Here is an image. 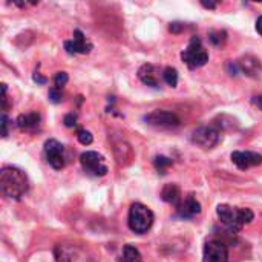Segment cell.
Here are the masks:
<instances>
[{"instance_id": "cell-1", "label": "cell", "mask_w": 262, "mask_h": 262, "mask_svg": "<svg viewBox=\"0 0 262 262\" xmlns=\"http://www.w3.org/2000/svg\"><path fill=\"white\" fill-rule=\"evenodd\" d=\"M0 189L2 193L11 200H20L29 189L26 175L12 166H6L0 172Z\"/></svg>"}, {"instance_id": "cell-2", "label": "cell", "mask_w": 262, "mask_h": 262, "mask_svg": "<svg viewBox=\"0 0 262 262\" xmlns=\"http://www.w3.org/2000/svg\"><path fill=\"white\" fill-rule=\"evenodd\" d=\"M216 215H218L220 221L232 232L241 230L244 226L250 224L255 218V213L250 209L232 207L227 204H220L216 209Z\"/></svg>"}, {"instance_id": "cell-3", "label": "cell", "mask_w": 262, "mask_h": 262, "mask_svg": "<svg viewBox=\"0 0 262 262\" xmlns=\"http://www.w3.org/2000/svg\"><path fill=\"white\" fill-rule=\"evenodd\" d=\"M127 224H129V229L134 233H138V235L147 233L150 230L152 224H154V213L144 204L135 203L129 209Z\"/></svg>"}, {"instance_id": "cell-4", "label": "cell", "mask_w": 262, "mask_h": 262, "mask_svg": "<svg viewBox=\"0 0 262 262\" xmlns=\"http://www.w3.org/2000/svg\"><path fill=\"white\" fill-rule=\"evenodd\" d=\"M181 58L190 69L204 66L209 61V54L204 49L201 38L192 37V40L189 41V46L181 52Z\"/></svg>"}, {"instance_id": "cell-5", "label": "cell", "mask_w": 262, "mask_h": 262, "mask_svg": "<svg viewBox=\"0 0 262 262\" xmlns=\"http://www.w3.org/2000/svg\"><path fill=\"white\" fill-rule=\"evenodd\" d=\"M80 163L83 170L91 177H104L107 173V166L104 164V157L98 152L88 150L80 155Z\"/></svg>"}, {"instance_id": "cell-6", "label": "cell", "mask_w": 262, "mask_h": 262, "mask_svg": "<svg viewBox=\"0 0 262 262\" xmlns=\"http://www.w3.org/2000/svg\"><path fill=\"white\" fill-rule=\"evenodd\" d=\"M144 121L154 127L160 129H173L180 126V118L167 111H154L144 117Z\"/></svg>"}, {"instance_id": "cell-7", "label": "cell", "mask_w": 262, "mask_h": 262, "mask_svg": "<svg viewBox=\"0 0 262 262\" xmlns=\"http://www.w3.org/2000/svg\"><path fill=\"white\" fill-rule=\"evenodd\" d=\"M45 155L51 167L55 170H61L66 164V157H64V147L61 143L57 140H48L45 143Z\"/></svg>"}, {"instance_id": "cell-8", "label": "cell", "mask_w": 262, "mask_h": 262, "mask_svg": "<svg viewBox=\"0 0 262 262\" xmlns=\"http://www.w3.org/2000/svg\"><path fill=\"white\" fill-rule=\"evenodd\" d=\"M192 141L203 149H212L220 141V132L212 126H201L193 132Z\"/></svg>"}, {"instance_id": "cell-9", "label": "cell", "mask_w": 262, "mask_h": 262, "mask_svg": "<svg viewBox=\"0 0 262 262\" xmlns=\"http://www.w3.org/2000/svg\"><path fill=\"white\" fill-rule=\"evenodd\" d=\"M203 262H229V250L223 241H209L204 246Z\"/></svg>"}, {"instance_id": "cell-10", "label": "cell", "mask_w": 262, "mask_h": 262, "mask_svg": "<svg viewBox=\"0 0 262 262\" xmlns=\"http://www.w3.org/2000/svg\"><path fill=\"white\" fill-rule=\"evenodd\" d=\"M64 49L68 54L75 55V54H89L92 49V43L86 38V35L80 31H74V38L64 41Z\"/></svg>"}, {"instance_id": "cell-11", "label": "cell", "mask_w": 262, "mask_h": 262, "mask_svg": "<svg viewBox=\"0 0 262 262\" xmlns=\"http://www.w3.org/2000/svg\"><path fill=\"white\" fill-rule=\"evenodd\" d=\"M232 161L233 164L241 169V170H247L250 167H256L262 164V155L258 152H250V150H236L232 154Z\"/></svg>"}, {"instance_id": "cell-12", "label": "cell", "mask_w": 262, "mask_h": 262, "mask_svg": "<svg viewBox=\"0 0 262 262\" xmlns=\"http://www.w3.org/2000/svg\"><path fill=\"white\" fill-rule=\"evenodd\" d=\"M177 213H178V216H181L184 220H190L201 213V204L196 201V198L193 195H189V196L183 198V201L177 206Z\"/></svg>"}, {"instance_id": "cell-13", "label": "cell", "mask_w": 262, "mask_h": 262, "mask_svg": "<svg viewBox=\"0 0 262 262\" xmlns=\"http://www.w3.org/2000/svg\"><path fill=\"white\" fill-rule=\"evenodd\" d=\"M138 77L144 84L150 88H160V72L154 64H143L138 71Z\"/></svg>"}, {"instance_id": "cell-14", "label": "cell", "mask_w": 262, "mask_h": 262, "mask_svg": "<svg viewBox=\"0 0 262 262\" xmlns=\"http://www.w3.org/2000/svg\"><path fill=\"white\" fill-rule=\"evenodd\" d=\"M238 68H239V71H243L249 77H259V74L262 72L261 61L256 57H253V55L243 57L238 61Z\"/></svg>"}, {"instance_id": "cell-15", "label": "cell", "mask_w": 262, "mask_h": 262, "mask_svg": "<svg viewBox=\"0 0 262 262\" xmlns=\"http://www.w3.org/2000/svg\"><path fill=\"white\" fill-rule=\"evenodd\" d=\"M40 121H41V117L37 114V112H29V114H23L17 118V126L21 129V130H29V132H34L38 129L40 126Z\"/></svg>"}, {"instance_id": "cell-16", "label": "cell", "mask_w": 262, "mask_h": 262, "mask_svg": "<svg viewBox=\"0 0 262 262\" xmlns=\"http://www.w3.org/2000/svg\"><path fill=\"white\" fill-rule=\"evenodd\" d=\"M161 198H163V201H166L169 204H173L175 207L183 201L181 190H180V187L177 184H167L161 192Z\"/></svg>"}, {"instance_id": "cell-17", "label": "cell", "mask_w": 262, "mask_h": 262, "mask_svg": "<svg viewBox=\"0 0 262 262\" xmlns=\"http://www.w3.org/2000/svg\"><path fill=\"white\" fill-rule=\"evenodd\" d=\"M121 262H143L140 250L134 246H124L121 253Z\"/></svg>"}, {"instance_id": "cell-18", "label": "cell", "mask_w": 262, "mask_h": 262, "mask_svg": "<svg viewBox=\"0 0 262 262\" xmlns=\"http://www.w3.org/2000/svg\"><path fill=\"white\" fill-rule=\"evenodd\" d=\"M163 78H164V81L169 84V86H172V88H175L177 84H178V71L175 69V68H166L164 71H163Z\"/></svg>"}, {"instance_id": "cell-19", "label": "cell", "mask_w": 262, "mask_h": 262, "mask_svg": "<svg viewBox=\"0 0 262 262\" xmlns=\"http://www.w3.org/2000/svg\"><path fill=\"white\" fill-rule=\"evenodd\" d=\"M154 164H155V167H157V170H158L160 173H166V169L170 167V166L173 164V161H172L170 158L164 157V155H158V157H155Z\"/></svg>"}, {"instance_id": "cell-20", "label": "cell", "mask_w": 262, "mask_h": 262, "mask_svg": "<svg viewBox=\"0 0 262 262\" xmlns=\"http://www.w3.org/2000/svg\"><path fill=\"white\" fill-rule=\"evenodd\" d=\"M209 38H210V41H212L215 46H223V45L226 43V40H227L224 31H213V32H210Z\"/></svg>"}, {"instance_id": "cell-21", "label": "cell", "mask_w": 262, "mask_h": 262, "mask_svg": "<svg viewBox=\"0 0 262 262\" xmlns=\"http://www.w3.org/2000/svg\"><path fill=\"white\" fill-rule=\"evenodd\" d=\"M77 140L83 144V146H89L94 141V137L89 130L86 129H78L77 130Z\"/></svg>"}, {"instance_id": "cell-22", "label": "cell", "mask_w": 262, "mask_h": 262, "mask_svg": "<svg viewBox=\"0 0 262 262\" xmlns=\"http://www.w3.org/2000/svg\"><path fill=\"white\" fill-rule=\"evenodd\" d=\"M68 80H69V77H68V74H66V72H57V74H55V77H54V88H57V89H63V88L66 86Z\"/></svg>"}, {"instance_id": "cell-23", "label": "cell", "mask_w": 262, "mask_h": 262, "mask_svg": "<svg viewBox=\"0 0 262 262\" xmlns=\"http://www.w3.org/2000/svg\"><path fill=\"white\" fill-rule=\"evenodd\" d=\"M49 100L52 101V103H61L63 101V92H61V89H57V88H51L49 89Z\"/></svg>"}, {"instance_id": "cell-24", "label": "cell", "mask_w": 262, "mask_h": 262, "mask_svg": "<svg viewBox=\"0 0 262 262\" xmlns=\"http://www.w3.org/2000/svg\"><path fill=\"white\" fill-rule=\"evenodd\" d=\"M64 124H66V127H74L75 124H77V114H68L66 117H64Z\"/></svg>"}, {"instance_id": "cell-25", "label": "cell", "mask_w": 262, "mask_h": 262, "mask_svg": "<svg viewBox=\"0 0 262 262\" xmlns=\"http://www.w3.org/2000/svg\"><path fill=\"white\" fill-rule=\"evenodd\" d=\"M8 117H6V114L3 112V115H2V135L3 137H8Z\"/></svg>"}, {"instance_id": "cell-26", "label": "cell", "mask_w": 262, "mask_h": 262, "mask_svg": "<svg viewBox=\"0 0 262 262\" xmlns=\"http://www.w3.org/2000/svg\"><path fill=\"white\" fill-rule=\"evenodd\" d=\"M55 262H71V261H69V258H68L64 253H57V256H55Z\"/></svg>"}, {"instance_id": "cell-27", "label": "cell", "mask_w": 262, "mask_h": 262, "mask_svg": "<svg viewBox=\"0 0 262 262\" xmlns=\"http://www.w3.org/2000/svg\"><path fill=\"white\" fill-rule=\"evenodd\" d=\"M34 81H37V83H40V84H45V83H46V78H45V77H40V74L35 72V74H34Z\"/></svg>"}, {"instance_id": "cell-28", "label": "cell", "mask_w": 262, "mask_h": 262, "mask_svg": "<svg viewBox=\"0 0 262 262\" xmlns=\"http://www.w3.org/2000/svg\"><path fill=\"white\" fill-rule=\"evenodd\" d=\"M253 103L259 107L262 111V95H259V97H255V100H253Z\"/></svg>"}, {"instance_id": "cell-29", "label": "cell", "mask_w": 262, "mask_h": 262, "mask_svg": "<svg viewBox=\"0 0 262 262\" xmlns=\"http://www.w3.org/2000/svg\"><path fill=\"white\" fill-rule=\"evenodd\" d=\"M256 31H258V32L262 35V15L258 18V20H256Z\"/></svg>"}, {"instance_id": "cell-30", "label": "cell", "mask_w": 262, "mask_h": 262, "mask_svg": "<svg viewBox=\"0 0 262 262\" xmlns=\"http://www.w3.org/2000/svg\"><path fill=\"white\" fill-rule=\"evenodd\" d=\"M203 6H204V8H209V9H213V8L216 6V3H212V2H209V3H207V2H203Z\"/></svg>"}]
</instances>
